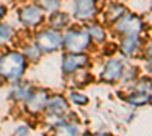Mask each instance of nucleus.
<instances>
[{
    "mask_svg": "<svg viewBox=\"0 0 152 136\" xmlns=\"http://www.w3.org/2000/svg\"><path fill=\"white\" fill-rule=\"evenodd\" d=\"M62 44L70 53H81L90 44V35L88 32H81V30H70L64 38Z\"/></svg>",
    "mask_w": 152,
    "mask_h": 136,
    "instance_id": "nucleus-2",
    "label": "nucleus"
},
{
    "mask_svg": "<svg viewBox=\"0 0 152 136\" xmlns=\"http://www.w3.org/2000/svg\"><path fill=\"white\" fill-rule=\"evenodd\" d=\"M26 55L31 56L32 60H38V59H40V56H41V50H40L37 45H35V47H28V48H26Z\"/></svg>",
    "mask_w": 152,
    "mask_h": 136,
    "instance_id": "nucleus-21",
    "label": "nucleus"
},
{
    "mask_svg": "<svg viewBox=\"0 0 152 136\" xmlns=\"http://www.w3.org/2000/svg\"><path fill=\"white\" fill-rule=\"evenodd\" d=\"M122 73H123V65H122L120 60H116V59L108 60L105 68H104V73H102V80L116 82V80L120 79Z\"/></svg>",
    "mask_w": 152,
    "mask_h": 136,
    "instance_id": "nucleus-9",
    "label": "nucleus"
},
{
    "mask_svg": "<svg viewBox=\"0 0 152 136\" xmlns=\"http://www.w3.org/2000/svg\"><path fill=\"white\" fill-rule=\"evenodd\" d=\"M58 132H59V133H64V135H78V133H79V129H78V126L66 124V122H62L61 126H58Z\"/></svg>",
    "mask_w": 152,
    "mask_h": 136,
    "instance_id": "nucleus-17",
    "label": "nucleus"
},
{
    "mask_svg": "<svg viewBox=\"0 0 152 136\" xmlns=\"http://www.w3.org/2000/svg\"><path fill=\"white\" fill-rule=\"evenodd\" d=\"M31 86L29 85H20L17 86V89H15V98L17 100H26V98L31 95Z\"/></svg>",
    "mask_w": 152,
    "mask_h": 136,
    "instance_id": "nucleus-16",
    "label": "nucleus"
},
{
    "mask_svg": "<svg viewBox=\"0 0 152 136\" xmlns=\"http://www.w3.org/2000/svg\"><path fill=\"white\" fill-rule=\"evenodd\" d=\"M138 36L137 35H128L122 42V50L126 56H131L138 50Z\"/></svg>",
    "mask_w": 152,
    "mask_h": 136,
    "instance_id": "nucleus-11",
    "label": "nucleus"
},
{
    "mask_svg": "<svg viewBox=\"0 0 152 136\" xmlns=\"http://www.w3.org/2000/svg\"><path fill=\"white\" fill-rule=\"evenodd\" d=\"M24 70H26V59L23 55L11 52L0 58V76L5 79L15 82L21 79Z\"/></svg>",
    "mask_w": 152,
    "mask_h": 136,
    "instance_id": "nucleus-1",
    "label": "nucleus"
},
{
    "mask_svg": "<svg viewBox=\"0 0 152 136\" xmlns=\"http://www.w3.org/2000/svg\"><path fill=\"white\" fill-rule=\"evenodd\" d=\"M75 15L79 20H91L96 17V2L94 0H76Z\"/></svg>",
    "mask_w": 152,
    "mask_h": 136,
    "instance_id": "nucleus-5",
    "label": "nucleus"
},
{
    "mask_svg": "<svg viewBox=\"0 0 152 136\" xmlns=\"http://www.w3.org/2000/svg\"><path fill=\"white\" fill-rule=\"evenodd\" d=\"M119 24H117V30L125 33V35H138L140 30L143 29V21L140 17H137L134 14L125 15L122 18H119Z\"/></svg>",
    "mask_w": 152,
    "mask_h": 136,
    "instance_id": "nucleus-4",
    "label": "nucleus"
},
{
    "mask_svg": "<svg viewBox=\"0 0 152 136\" xmlns=\"http://www.w3.org/2000/svg\"><path fill=\"white\" fill-rule=\"evenodd\" d=\"M5 14H6L5 6H0V18H3V17H5Z\"/></svg>",
    "mask_w": 152,
    "mask_h": 136,
    "instance_id": "nucleus-23",
    "label": "nucleus"
},
{
    "mask_svg": "<svg viewBox=\"0 0 152 136\" xmlns=\"http://www.w3.org/2000/svg\"><path fill=\"white\" fill-rule=\"evenodd\" d=\"M35 45L41 52H56L62 45V36L56 30H44L37 35Z\"/></svg>",
    "mask_w": 152,
    "mask_h": 136,
    "instance_id": "nucleus-3",
    "label": "nucleus"
},
{
    "mask_svg": "<svg viewBox=\"0 0 152 136\" xmlns=\"http://www.w3.org/2000/svg\"><path fill=\"white\" fill-rule=\"evenodd\" d=\"M128 101L134 106H143L146 103H149V92H135L132 94L129 98H128Z\"/></svg>",
    "mask_w": 152,
    "mask_h": 136,
    "instance_id": "nucleus-14",
    "label": "nucleus"
},
{
    "mask_svg": "<svg viewBox=\"0 0 152 136\" xmlns=\"http://www.w3.org/2000/svg\"><path fill=\"white\" fill-rule=\"evenodd\" d=\"M40 2H41L43 8H46L49 11H55L61 5V0H40Z\"/></svg>",
    "mask_w": 152,
    "mask_h": 136,
    "instance_id": "nucleus-20",
    "label": "nucleus"
},
{
    "mask_svg": "<svg viewBox=\"0 0 152 136\" xmlns=\"http://www.w3.org/2000/svg\"><path fill=\"white\" fill-rule=\"evenodd\" d=\"M69 21H70V18H69L67 14H64V12H55V14L50 17V24H52L55 29L67 26Z\"/></svg>",
    "mask_w": 152,
    "mask_h": 136,
    "instance_id": "nucleus-13",
    "label": "nucleus"
},
{
    "mask_svg": "<svg viewBox=\"0 0 152 136\" xmlns=\"http://www.w3.org/2000/svg\"><path fill=\"white\" fill-rule=\"evenodd\" d=\"M47 92L46 91H37L31 92V95L26 98V107L29 112H40L43 107H46L47 103Z\"/></svg>",
    "mask_w": 152,
    "mask_h": 136,
    "instance_id": "nucleus-10",
    "label": "nucleus"
},
{
    "mask_svg": "<svg viewBox=\"0 0 152 136\" xmlns=\"http://www.w3.org/2000/svg\"><path fill=\"white\" fill-rule=\"evenodd\" d=\"M44 18V14H43V11L38 8V6H26L23 11H21V14H20V20L23 24H26L28 27H35L38 26Z\"/></svg>",
    "mask_w": 152,
    "mask_h": 136,
    "instance_id": "nucleus-6",
    "label": "nucleus"
},
{
    "mask_svg": "<svg viewBox=\"0 0 152 136\" xmlns=\"http://www.w3.org/2000/svg\"><path fill=\"white\" fill-rule=\"evenodd\" d=\"M88 35H90V38H94L97 42H104L105 41V30L97 26V24H93L88 30Z\"/></svg>",
    "mask_w": 152,
    "mask_h": 136,
    "instance_id": "nucleus-15",
    "label": "nucleus"
},
{
    "mask_svg": "<svg viewBox=\"0 0 152 136\" xmlns=\"http://www.w3.org/2000/svg\"><path fill=\"white\" fill-rule=\"evenodd\" d=\"M87 62H88V58L85 55L72 53V55L64 56V60H62V70H64V73H75L76 70L84 67Z\"/></svg>",
    "mask_w": 152,
    "mask_h": 136,
    "instance_id": "nucleus-7",
    "label": "nucleus"
},
{
    "mask_svg": "<svg viewBox=\"0 0 152 136\" xmlns=\"http://www.w3.org/2000/svg\"><path fill=\"white\" fill-rule=\"evenodd\" d=\"M15 133H17V135H23V133L26 135V133H28V127H20V129H18Z\"/></svg>",
    "mask_w": 152,
    "mask_h": 136,
    "instance_id": "nucleus-22",
    "label": "nucleus"
},
{
    "mask_svg": "<svg viewBox=\"0 0 152 136\" xmlns=\"http://www.w3.org/2000/svg\"><path fill=\"white\" fill-rule=\"evenodd\" d=\"M14 35V30H12L9 26L6 24H2L0 26V42H5V41H9Z\"/></svg>",
    "mask_w": 152,
    "mask_h": 136,
    "instance_id": "nucleus-18",
    "label": "nucleus"
},
{
    "mask_svg": "<svg viewBox=\"0 0 152 136\" xmlns=\"http://www.w3.org/2000/svg\"><path fill=\"white\" fill-rule=\"evenodd\" d=\"M47 106V110H49V114L55 117V118H62L67 112H69V104L67 101L64 100L62 97H53V98H50V100H47L46 103Z\"/></svg>",
    "mask_w": 152,
    "mask_h": 136,
    "instance_id": "nucleus-8",
    "label": "nucleus"
},
{
    "mask_svg": "<svg viewBox=\"0 0 152 136\" xmlns=\"http://www.w3.org/2000/svg\"><path fill=\"white\" fill-rule=\"evenodd\" d=\"M70 98H72V101H73V103L81 104V106H84V104L88 103V98H87L85 95L79 94V92H72V94H70Z\"/></svg>",
    "mask_w": 152,
    "mask_h": 136,
    "instance_id": "nucleus-19",
    "label": "nucleus"
},
{
    "mask_svg": "<svg viewBox=\"0 0 152 136\" xmlns=\"http://www.w3.org/2000/svg\"><path fill=\"white\" fill-rule=\"evenodd\" d=\"M125 14V8L122 5H111L107 11V21L108 23H114L119 18H122Z\"/></svg>",
    "mask_w": 152,
    "mask_h": 136,
    "instance_id": "nucleus-12",
    "label": "nucleus"
}]
</instances>
